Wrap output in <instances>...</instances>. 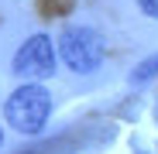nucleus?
I'll return each instance as SVG.
<instances>
[{
    "label": "nucleus",
    "mask_w": 158,
    "mask_h": 154,
    "mask_svg": "<svg viewBox=\"0 0 158 154\" xmlns=\"http://www.w3.org/2000/svg\"><path fill=\"white\" fill-rule=\"evenodd\" d=\"M138 7H141L144 17H155L158 21V0H138Z\"/></svg>",
    "instance_id": "39448f33"
},
{
    "label": "nucleus",
    "mask_w": 158,
    "mask_h": 154,
    "mask_svg": "<svg viewBox=\"0 0 158 154\" xmlns=\"http://www.w3.org/2000/svg\"><path fill=\"white\" fill-rule=\"evenodd\" d=\"M52 116V93L41 82H24L17 86L7 103H4V120L10 123V130L24 134V137H35L45 130V123Z\"/></svg>",
    "instance_id": "f257e3e1"
},
{
    "label": "nucleus",
    "mask_w": 158,
    "mask_h": 154,
    "mask_svg": "<svg viewBox=\"0 0 158 154\" xmlns=\"http://www.w3.org/2000/svg\"><path fill=\"white\" fill-rule=\"evenodd\" d=\"M0 144H4V127H0Z\"/></svg>",
    "instance_id": "423d86ee"
},
{
    "label": "nucleus",
    "mask_w": 158,
    "mask_h": 154,
    "mask_svg": "<svg viewBox=\"0 0 158 154\" xmlns=\"http://www.w3.org/2000/svg\"><path fill=\"white\" fill-rule=\"evenodd\" d=\"M55 58H59V51L52 45V38L48 34H31L14 51L10 72L17 79H24V82H41V79H48L55 72Z\"/></svg>",
    "instance_id": "7ed1b4c3"
},
{
    "label": "nucleus",
    "mask_w": 158,
    "mask_h": 154,
    "mask_svg": "<svg viewBox=\"0 0 158 154\" xmlns=\"http://www.w3.org/2000/svg\"><path fill=\"white\" fill-rule=\"evenodd\" d=\"M151 75H158V55H148L134 72H131V82H148Z\"/></svg>",
    "instance_id": "20e7f679"
},
{
    "label": "nucleus",
    "mask_w": 158,
    "mask_h": 154,
    "mask_svg": "<svg viewBox=\"0 0 158 154\" xmlns=\"http://www.w3.org/2000/svg\"><path fill=\"white\" fill-rule=\"evenodd\" d=\"M59 55L62 62L76 72V75H93L103 58H107V45H103L100 31L96 28H86V24H79V28H65L62 38H59Z\"/></svg>",
    "instance_id": "f03ea898"
}]
</instances>
